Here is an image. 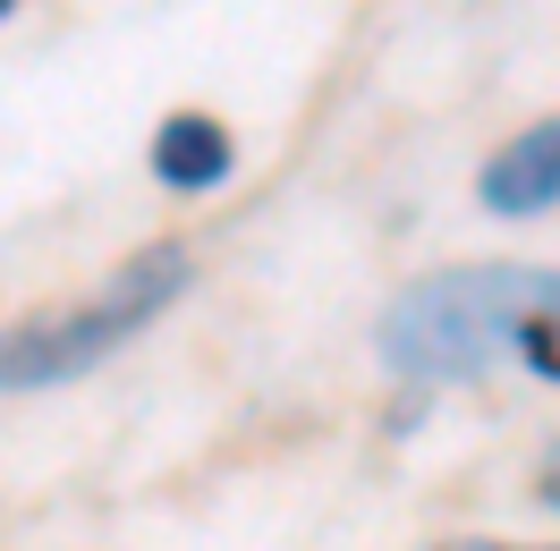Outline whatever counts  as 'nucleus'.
<instances>
[{"label": "nucleus", "mask_w": 560, "mask_h": 551, "mask_svg": "<svg viewBox=\"0 0 560 551\" xmlns=\"http://www.w3.org/2000/svg\"><path fill=\"white\" fill-rule=\"evenodd\" d=\"M560 314V272L535 263H467V272H433L399 289L383 314V365L399 382H476L518 348L526 323Z\"/></svg>", "instance_id": "obj_1"}, {"label": "nucleus", "mask_w": 560, "mask_h": 551, "mask_svg": "<svg viewBox=\"0 0 560 551\" xmlns=\"http://www.w3.org/2000/svg\"><path fill=\"white\" fill-rule=\"evenodd\" d=\"M187 280H196V255H187V246H144V255H128L94 297L51 306V314H35V323H18V331H0V390H51V382L94 374V365L119 356L162 306H178Z\"/></svg>", "instance_id": "obj_2"}, {"label": "nucleus", "mask_w": 560, "mask_h": 551, "mask_svg": "<svg viewBox=\"0 0 560 551\" xmlns=\"http://www.w3.org/2000/svg\"><path fill=\"white\" fill-rule=\"evenodd\" d=\"M476 196H485V212H501V221L552 212V204H560V119H535V128H518V137H510V144L485 162Z\"/></svg>", "instance_id": "obj_3"}, {"label": "nucleus", "mask_w": 560, "mask_h": 551, "mask_svg": "<svg viewBox=\"0 0 560 551\" xmlns=\"http://www.w3.org/2000/svg\"><path fill=\"white\" fill-rule=\"evenodd\" d=\"M153 178L178 187V196H205L230 178V128L205 119V110H171L162 128H153Z\"/></svg>", "instance_id": "obj_4"}, {"label": "nucleus", "mask_w": 560, "mask_h": 551, "mask_svg": "<svg viewBox=\"0 0 560 551\" xmlns=\"http://www.w3.org/2000/svg\"><path fill=\"white\" fill-rule=\"evenodd\" d=\"M535 492H544V501H552V509H560V449H552V458H544V483H535Z\"/></svg>", "instance_id": "obj_5"}, {"label": "nucleus", "mask_w": 560, "mask_h": 551, "mask_svg": "<svg viewBox=\"0 0 560 551\" xmlns=\"http://www.w3.org/2000/svg\"><path fill=\"white\" fill-rule=\"evenodd\" d=\"M451 551H501V543H451Z\"/></svg>", "instance_id": "obj_6"}, {"label": "nucleus", "mask_w": 560, "mask_h": 551, "mask_svg": "<svg viewBox=\"0 0 560 551\" xmlns=\"http://www.w3.org/2000/svg\"><path fill=\"white\" fill-rule=\"evenodd\" d=\"M9 9H18V0H0V17H9Z\"/></svg>", "instance_id": "obj_7"}]
</instances>
